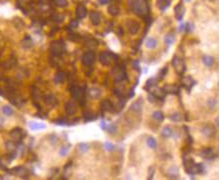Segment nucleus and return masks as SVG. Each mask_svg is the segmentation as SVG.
<instances>
[{
    "mask_svg": "<svg viewBox=\"0 0 219 180\" xmlns=\"http://www.w3.org/2000/svg\"><path fill=\"white\" fill-rule=\"evenodd\" d=\"M131 7L133 12L138 16H144L148 13V6L145 0H133Z\"/></svg>",
    "mask_w": 219,
    "mask_h": 180,
    "instance_id": "obj_1",
    "label": "nucleus"
},
{
    "mask_svg": "<svg viewBox=\"0 0 219 180\" xmlns=\"http://www.w3.org/2000/svg\"><path fill=\"white\" fill-rule=\"evenodd\" d=\"M70 93L74 99H76L78 101H80L81 106L85 105V92H84V89L82 87L78 86V85H71V87L69 88Z\"/></svg>",
    "mask_w": 219,
    "mask_h": 180,
    "instance_id": "obj_2",
    "label": "nucleus"
},
{
    "mask_svg": "<svg viewBox=\"0 0 219 180\" xmlns=\"http://www.w3.org/2000/svg\"><path fill=\"white\" fill-rule=\"evenodd\" d=\"M50 51L54 56H60L65 51V45L62 41H53L50 44Z\"/></svg>",
    "mask_w": 219,
    "mask_h": 180,
    "instance_id": "obj_3",
    "label": "nucleus"
},
{
    "mask_svg": "<svg viewBox=\"0 0 219 180\" xmlns=\"http://www.w3.org/2000/svg\"><path fill=\"white\" fill-rule=\"evenodd\" d=\"M10 137L12 138V141L19 144L21 142V140L25 137V132L21 128H15V129L11 130Z\"/></svg>",
    "mask_w": 219,
    "mask_h": 180,
    "instance_id": "obj_4",
    "label": "nucleus"
},
{
    "mask_svg": "<svg viewBox=\"0 0 219 180\" xmlns=\"http://www.w3.org/2000/svg\"><path fill=\"white\" fill-rule=\"evenodd\" d=\"M126 29L130 34L136 35L140 30V24L136 20H128L126 22Z\"/></svg>",
    "mask_w": 219,
    "mask_h": 180,
    "instance_id": "obj_5",
    "label": "nucleus"
},
{
    "mask_svg": "<svg viewBox=\"0 0 219 180\" xmlns=\"http://www.w3.org/2000/svg\"><path fill=\"white\" fill-rule=\"evenodd\" d=\"M82 62L86 66H91L95 62V53L93 51H86L82 57Z\"/></svg>",
    "mask_w": 219,
    "mask_h": 180,
    "instance_id": "obj_6",
    "label": "nucleus"
},
{
    "mask_svg": "<svg viewBox=\"0 0 219 180\" xmlns=\"http://www.w3.org/2000/svg\"><path fill=\"white\" fill-rule=\"evenodd\" d=\"M65 112L68 116H72L77 112V103L74 100H70L65 104Z\"/></svg>",
    "mask_w": 219,
    "mask_h": 180,
    "instance_id": "obj_7",
    "label": "nucleus"
},
{
    "mask_svg": "<svg viewBox=\"0 0 219 180\" xmlns=\"http://www.w3.org/2000/svg\"><path fill=\"white\" fill-rule=\"evenodd\" d=\"M112 56H113V54H111L108 51L101 52L100 57H99L100 62L104 65V66H108V65L111 64V62H112Z\"/></svg>",
    "mask_w": 219,
    "mask_h": 180,
    "instance_id": "obj_8",
    "label": "nucleus"
},
{
    "mask_svg": "<svg viewBox=\"0 0 219 180\" xmlns=\"http://www.w3.org/2000/svg\"><path fill=\"white\" fill-rule=\"evenodd\" d=\"M201 132L203 134L204 136H206L207 138H211V137L215 136V128L213 126H210V125H207V126H204L203 128L201 129Z\"/></svg>",
    "mask_w": 219,
    "mask_h": 180,
    "instance_id": "obj_9",
    "label": "nucleus"
},
{
    "mask_svg": "<svg viewBox=\"0 0 219 180\" xmlns=\"http://www.w3.org/2000/svg\"><path fill=\"white\" fill-rule=\"evenodd\" d=\"M44 101H45V103H46L47 105H49L50 107L56 106V105H57V102H58L56 96L53 95V94H48V95L45 96V97H44Z\"/></svg>",
    "mask_w": 219,
    "mask_h": 180,
    "instance_id": "obj_10",
    "label": "nucleus"
},
{
    "mask_svg": "<svg viewBox=\"0 0 219 180\" xmlns=\"http://www.w3.org/2000/svg\"><path fill=\"white\" fill-rule=\"evenodd\" d=\"M29 127L33 131H37V130H42L46 128V124L41 123V122H36V121H30L29 122Z\"/></svg>",
    "mask_w": 219,
    "mask_h": 180,
    "instance_id": "obj_11",
    "label": "nucleus"
},
{
    "mask_svg": "<svg viewBox=\"0 0 219 180\" xmlns=\"http://www.w3.org/2000/svg\"><path fill=\"white\" fill-rule=\"evenodd\" d=\"M100 107H101V110H103V111H112V110H114L113 103L108 99H104L102 102H101Z\"/></svg>",
    "mask_w": 219,
    "mask_h": 180,
    "instance_id": "obj_12",
    "label": "nucleus"
},
{
    "mask_svg": "<svg viewBox=\"0 0 219 180\" xmlns=\"http://www.w3.org/2000/svg\"><path fill=\"white\" fill-rule=\"evenodd\" d=\"M76 16H77V18H79V19H83V18H85L86 17V15H87V9L85 6H83V5H79V6H77V8H76Z\"/></svg>",
    "mask_w": 219,
    "mask_h": 180,
    "instance_id": "obj_13",
    "label": "nucleus"
},
{
    "mask_svg": "<svg viewBox=\"0 0 219 180\" xmlns=\"http://www.w3.org/2000/svg\"><path fill=\"white\" fill-rule=\"evenodd\" d=\"M88 94H89V96L91 98H93V99H99V98L101 97V95H102V92H101V90L99 89V88L92 87L89 89Z\"/></svg>",
    "mask_w": 219,
    "mask_h": 180,
    "instance_id": "obj_14",
    "label": "nucleus"
},
{
    "mask_svg": "<svg viewBox=\"0 0 219 180\" xmlns=\"http://www.w3.org/2000/svg\"><path fill=\"white\" fill-rule=\"evenodd\" d=\"M130 110L135 114H140L142 112V104L140 101H135L130 105Z\"/></svg>",
    "mask_w": 219,
    "mask_h": 180,
    "instance_id": "obj_15",
    "label": "nucleus"
},
{
    "mask_svg": "<svg viewBox=\"0 0 219 180\" xmlns=\"http://www.w3.org/2000/svg\"><path fill=\"white\" fill-rule=\"evenodd\" d=\"M172 64L176 69V71L179 72V73H181V72L183 71L182 70L183 69V61L179 57H174V59H173V61H172Z\"/></svg>",
    "mask_w": 219,
    "mask_h": 180,
    "instance_id": "obj_16",
    "label": "nucleus"
},
{
    "mask_svg": "<svg viewBox=\"0 0 219 180\" xmlns=\"http://www.w3.org/2000/svg\"><path fill=\"white\" fill-rule=\"evenodd\" d=\"M157 44H158L157 40H156L155 38H152V37L147 38L146 41H145V46L148 49H155L156 47H157Z\"/></svg>",
    "mask_w": 219,
    "mask_h": 180,
    "instance_id": "obj_17",
    "label": "nucleus"
},
{
    "mask_svg": "<svg viewBox=\"0 0 219 180\" xmlns=\"http://www.w3.org/2000/svg\"><path fill=\"white\" fill-rule=\"evenodd\" d=\"M8 172L10 175H23L26 172V169L24 167H22V166H18V167L10 169Z\"/></svg>",
    "mask_w": 219,
    "mask_h": 180,
    "instance_id": "obj_18",
    "label": "nucleus"
},
{
    "mask_svg": "<svg viewBox=\"0 0 219 180\" xmlns=\"http://www.w3.org/2000/svg\"><path fill=\"white\" fill-rule=\"evenodd\" d=\"M202 61H203V63L205 66H207V67H211V66H213V64H214V58L210 56V55H203V57H202Z\"/></svg>",
    "mask_w": 219,
    "mask_h": 180,
    "instance_id": "obj_19",
    "label": "nucleus"
},
{
    "mask_svg": "<svg viewBox=\"0 0 219 180\" xmlns=\"http://www.w3.org/2000/svg\"><path fill=\"white\" fill-rule=\"evenodd\" d=\"M64 80H65V73L63 71H57L56 74H55V76H54L55 83L61 84V83L64 82Z\"/></svg>",
    "mask_w": 219,
    "mask_h": 180,
    "instance_id": "obj_20",
    "label": "nucleus"
},
{
    "mask_svg": "<svg viewBox=\"0 0 219 180\" xmlns=\"http://www.w3.org/2000/svg\"><path fill=\"white\" fill-rule=\"evenodd\" d=\"M90 19H91V22H92V24L93 25H98L100 23V21H101V16L100 14L98 12H92L90 14Z\"/></svg>",
    "mask_w": 219,
    "mask_h": 180,
    "instance_id": "obj_21",
    "label": "nucleus"
},
{
    "mask_svg": "<svg viewBox=\"0 0 219 180\" xmlns=\"http://www.w3.org/2000/svg\"><path fill=\"white\" fill-rule=\"evenodd\" d=\"M200 155L203 157L205 159H210L213 157V150L211 148H206V149H203L200 153Z\"/></svg>",
    "mask_w": 219,
    "mask_h": 180,
    "instance_id": "obj_22",
    "label": "nucleus"
},
{
    "mask_svg": "<svg viewBox=\"0 0 219 180\" xmlns=\"http://www.w3.org/2000/svg\"><path fill=\"white\" fill-rule=\"evenodd\" d=\"M161 135H162V137H164V138H169V137H171L173 135L172 129L169 126L163 127V129L161 130Z\"/></svg>",
    "mask_w": 219,
    "mask_h": 180,
    "instance_id": "obj_23",
    "label": "nucleus"
},
{
    "mask_svg": "<svg viewBox=\"0 0 219 180\" xmlns=\"http://www.w3.org/2000/svg\"><path fill=\"white\" fill-rule=\"evenodd\" d=\"M147 145L150 149H156L157 148V141H156V139L154 137H148L147 138Z\"/></svg>",
    "mask_w": 219,
    "mask_h": 180,
    "instance_id": "obj_24",
    "label": "nucleus"
},
{
    "mask_svg": "<svg viewBox=\"0 0 219 180\" xmlns=\"http://www.w3.org/2000/svg\"><path fill=\"white\" fill-rule=\"evenodd\" d=\"M152 117H153V119L156 120V121H158V122H162V121L164 120V118H165L164 114H163L161 111H159V110L155 111V112L152 114Z\"/></svg>",
    "mask_w": 219,
    "mask_h": 180,
    "instance_id": "obj_25",
    "label": "nucleus"
},
{
    "mask_svg": "<svg viewBox=\"0 0 219 180\" xmlns=\"http://www.w3.org/2000/svg\"><path fill=\"white\" fill-rule=\"evenodd\" d=\"M108 12L112 16H117V15H119L120 9L117 5H110V6H108Z\"/></svg>",
    "mask_w": 219,
    "mask_h": 180,
    "instance_id": "obj_26",
    "label": "nucleus"
},
{
    "mask_svg": "<svg viewBox=\"0 0 219 180\" xmlns=\"http://www.w3.org/2000/svg\"><path fill=\"white\" fill-rule=\"evenodd\" d=\"M2 112L4 115L6 116H11L13 113H14V110H13V108L9 105H4L2 107Z\"/></svg>",
    "mask_w": 219,
    "mask_h": 180,
    "instance_id": "obj_27",
    "label": "nucleus"
},
{
    "mask_svg": "<svg viewBox=\"0 0 219 180\" xmlns=\"http://www.w3.org/2000/svg\"><path fill=\"white\" fill-rule=\"evenodd\" d=\"M32 44H33V42H32V39L31 37H29V36H25V38L22 40V45H23L24 48H30L32 46Z\"/></svg>",
    "mask_w": 219,
    "mask_h": 180,
    "instance_id": "obj_28",
    "label": "nucleus"
},
{
    "mask_svg": "<svg viewBox=\"0 0 219 180\" xmlns=\"http://www.w3.org/2000/svg\"><path fill=\"white\" fill-rule=\"evenodd\" d=\"M165 43L168 45V46H170V45L173 43V42L175 41V36L174 34H172V33H168L167 35L165 36Z\"/></svg>",
    "mask_w": 219,
    "mask_h": 180,
    "instance_id": "obj_29",
    "label": "nucleus"
},
{
    "mask_svg": "<svg viewBox=\"0 0 219 180\" xmlns=\"http://www.w3.org/2000/svg\"><path fill=\"white\" fill-rule=\"evenodd\" d=\"M68 39L73 42H78L81 40V36L77 33H73V32H71L70 34H68Z\"/></svg>",
    "mask_w": 219,
    "mask_h": 180,
    "instance_id": "obj_30",
    "label": "nucleus"
},
{
    "mask_svg": "<svg viewBox=\"0 0 219 180\" xmlns=\"http://www.w3.org/2000/svg\"><path fill=\"white\" fill-rule=\"evenodd\" d=\"M207 106L210 108V109H214V108H216L217 106V100L215 99V98H209L207 100Z\"/></svg>",
    "mask_w": 219,
    "mask_h": 180,
    "instance_id": "obj_31",
    "label": "nucleus"
},
{
    "mask_svg": "<svg viewBox=\"0 0 219 180\" xmlns=\"http://www.w3.org/2000/svg\"><path fill=\"white\" fill-rule=\"evenodd\" d=\"M88 149H89V145H88L87 143H80L79 145H78V150L81 152V153H85L88 151Z\"/></svg>",
    "mask_w": 219,
    "mask_h": 180,
    "instance_id": "obj_32",
    "label": "nucleus"
},
{
    "mask_svg": "<svg viewBox=\"0 0 219 180\" xmlns=\"http://www.w3.org/2000/svg\"><path fill=\"white\" fill-rule=\"evenodd\" d=\"M157 5L160 9H162V10H164L165 8H167V6L169 5V2L167 0H158L157 1Z\"/></svg>",
    "mask_w": 219,
    "mask_h": 180,
    "instance_id": "obj_33",
    "label": "nucleus"
},
{
    "mask_svg": "<svg viewBox=\"0 0 219 180\" xmlns=\"http://www.w3.org/2000/svg\"><path fill=\"white\" fill-rule=\"evenodd\" d=\"M15 65H16V59L14 57H11L5 64H3V66L6 67V68H11L13 66H15Z\"/></svg>",
    "mask_w": 219,
    "mask_h": 180,
    "instance_id": "obj_34",
    "label": "nucleus"
},
{
    "mask_svg": "<svg viewBox=\"0 0 219 180\" xmlns=\"http://www.w3.org/2000/svg\"><path fill=\"white\" fill-rule=\"evenodd\" d=\"M170 119L172 121H174V122H179L181 119H182V115H181V113H179V112H175V113H173L172 115H170Z\"/></svg>",
    "mask_w": 219,
    "mask_h": 180,
    "instance_id": "obj_35",
    "label": "nucleus"
},
{
    "mask_svg": "<svg viewBox=\"0 0 219 180\" xmlns=\"http://www.w3.org/2000/svg\"><path fill=\"white\" fill-rule=\"evenodd\" d=\"M152 94L155 96V98H163V97H164L165 92L162 89H156Z\"/></svg>",
    "mask_w": 219,
    "mask_h": 180,
    "instance_id": "obj_36",
    "label": "nucleus"
},
{
    "mask_svg": "<svg viewBox=\"0 0 219 180\" xmlns=\"http://www.w3.org/2000/svg\"><path fill=\"white\" fill-rule=\"evenodd\" d=\"M54 3L59 7H66L68 5V1L67 0H54Z\"/></svg>",
    "mask_w": 219,
    "mask_h": 180,
    "instance_id": "obj_37",
    "label": "nucleus"
},
{
    "mask_svg": "<svg viewBox=\"0 0 219 180\" xmlns=\"http://www.w3.org/2000/svg\"><path fill=\"white\" fill-rule=\"evenodd\" d=\"M69 149H70V146L69 145H66V146H63L62 148L60 149V155L61 156H66L68 154V152H69Z\"/></svg>",
    "mask_w": 219,
    "mask_h": 180,
    "instance_id": "obj_38",
    "label": "nucleus"
},
{
    "mask_svg": "<svg viewBox=\"0 0 219 180\" xmlns=\"http://www.w3.org/2000/svg\"><path fill=\"white\" fill-rule=\"evenodd\" d=\"M204 172V166L202 163H198L195 165V173H203Z\"/></svg>",
    "mask_w": 219,
    "mask_h": 180,
    "instance_id": "obj_39",
    "label": "nucleus"
},
{
    "mask_svg": "<svg viewBox=\"0 0 219 180\" xmlns=\"http://www.w3.org/2000/svg\"><path fill=\"white\" fill-rule=\"evenodd\" d=\"M107 130H108V132L111 133V134H113V133H115L117 131V126L115 125V124H110V125L107 126Z\"/></svg>",
    "mask_w": 219,
    "mask_h": 180,
    "instance_id": "obj_40",
    "label": "nucleus"
},
{
    "mask_svg": "<svg viewBox=\"0 0 219 180\" xmlns=\"http://www.w3.org/2000/svg\"><path fill=\"white\" fill-rule=\"evenodd\" d=\"M104 147H105V149L107 151H112V150H114V148H115V146H114L111 142H106L104 144Z\"/></svg>",
    "mask_w": 219,
    "mask_h": 180,
    "instance_id": "obj_41",
    "label": "nucleus"
},
{
    "mask_svg": "<svg viewBox=\"0 0 219 180\" xmlns=\"http://www.w3.org/2000/svg\"><path fill=\"white\" fill-rule=\"evenodd\" d=\"M78 25H79V21L76 20V19H74V20H72V21L70 22L69 27H70V28H77Z\"/></svg>",
    "mask_w": 219,
    "mask_h": 180,
    "instance_id": "obj_42",
    "label": "nucleus"
},
{
    "mask_svg": "<svg viewBox=\"0 0 219 180\" xmlns=\"http://www.w3.org/2000/svg\"><path fill=\"white\" fill-rule=\"evenodd\" d=\"M156 83H157V81H156V79H154V78H151V79H149L148 81H147V84H150V86L149 87H152V86H155Z\"/></svg>",
    "mask_w": 219,
    "mask_h": 180,
    "instance_id": "obj_43",
    "label": "nucleus"
},
{
    "mask_svg": "<svg viewBox=\"0 0 219 180\" xmlns=\"http://www.w3.org/2000/svg\"><path fill=\"white\" fill-rule=\"evenodd\" d=\"M192 29H193V25H192L190 22H188V23L185 25V30L187 32H190L192 31Z\"/></svg>",
    "mask_w": 219,
    "mask_h": 180,
    "instance_id": "obj_44",
    "label": "nucleus"
},
{
    "mask_svg": "<svg viewBox=\"0 0 219 180\" xmlns=\"http://www.w3.org/2000/svg\"><path fill=\"white\" fill-rule=\"evenodd\" d=\"M55 123H56V124H59V125H67V124H68L67 121L62 120V119H60V120H56V121H55Z\"/></svg>",
    "mask_w": 219,
    "mask_h": 180,
    "instance_id": "obj_45",
    "label": "nucleus"
},
{
    "mask_svg": "<svg viewBox=\"0 0 219 180\" xmlns=\"http://www.w3.org/2000/svg\"><path fill=\"white\" fill-rule=\"evenodd\" d=\"M154 168L153 167H151L149 169V175H148V179H152L153 178V173H154Z\"/></svg>",
    "mask_w": 219,
    "mask_h": 180,
    "instance_id": "obj_46",
    "label": "nucleus"
},
{
    "mask_svg": "<svg viewBox=\"0 0 219 180\" xmlns=\"http://www.w3.org/2000/svg\"><path fill=\"white\" fill-rule=\"evenodd\" d=\"M94 118V116L93 115H91L90 113H87V114H85V120L86 121H88V120H91V119H93Z\"/></svg>",
    "mask_w": 219,
    "mask_h": 180,
    "instance_id": "obj_47",
    "label": "nucleus"
},
{
    "mask_svg": "<svg viewBox=\"0 0 219 180\" xmlns=\"http://www.w3.org/2000/svg\"><path fill=\"white\" fill-rule=\"evenodd\" d=\"M101 128H102L103 130H106V128H107L106 122L104 120H102V122H101Z\"/></svg>",
    "mask_w": 219,
    "mask_h": 180,
    "instance_id": "obj_48",
    "label": "nucleus"
},
{
    "mask_svg": "<svg viewBox=\"0 0 219 180\" xmlns=\"http://www.w3.org/2000/svg\"><path fill=\"white\" fill-rule=\"evenodd\" d=\"M111 0H98V2L100 3V4H107V3H109Z\"/></svg>",
    "mask_w": 219,
    "mask_h": 180,
    "instance_id": "obj_49",
    "label": "nucleus"
},
{
    "mask_svg": "<svg viewBox=\"0 0 219 180\" xmlns=\"http://www.w3.org/2000/svg\"><path fill=\"white\" fill-rule=\"evenodd\" d=\"M133 66H135L137 69H139V62L137 60H135V61H134V63H133Z\"/></svg>",
    "mask_w": 219,
    "mask_h": 180,
    "instance_id": "obj_50",
    "label": "nucleus"
},
{
    "mask_svg": "<svg viewBox=\"0 0 219 180\" xmlns=\"http://www.w3.org/2000/svg\"><path fill=\"white\" fill-rule=\"evenodd\" d=\"M3 122H4V120H3L2 117H0V125H1V124H2Z\"/></svg>",
    "mask_w": 219,
    "mask_h": 180,
    "instance_id": "obj_51",
    "label": "nucleus"
},
{
    "mask_svg": "<svg viewBox=\"0 0 219 180\" xmlns=\"http://www.w3.org/2000/svg\"><path fill=\"white\" fill-rule=\"evenodd\" d=\"M216 123H217V125L219 126V117H218V118L216 119Z\"/></svg>",
    "mask_w": 219,
    "mask_h": 180,
    "instance_id": "obj_52",
    "label": "nucleus"
},
{
    "mask_svg": "<svg viewBox=\"0 0 219 180\" xmlns=\"http://www.w3.org/2000/svg\"><path fill=\"white\" fill-rule=\"evenodd\" d=\"M185 1H191V0H185Z\"/></svg>",
    "mask_w": 219,
    "mask_h": 180,
    "instance_id": "obj_53",
    "label": "nucleus"
}]
</instances>
